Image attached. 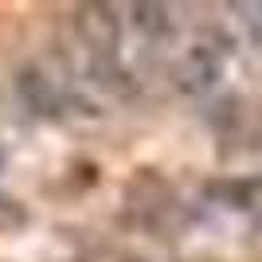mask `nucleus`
I'll return each mask as SVG.
<instances>
[{"label":"nucleus","mask_w":262,"mask_h":262,"mask_svg":"<svg viewBox=\"0 0 262 262\" xmlns=\"http://www.w3.org/2000/svg\"><path fill=\"white\" fill-rule=\"evenodd\" d=\"M75 24H78V35H82L90 55H114L118 51V12L114 8L86 4V8H78Z\"/></svg>","instance_id":"2"},{"label":"nucleus","mask_w":262,"mask_h":262,"mask_svg":"<svg viewBox=\"0 0 262 262\" xmlns=\"http://www.w3.org/2000/svg\"><path fill=\"white\" fill-rule=\"evenodd\" d=\"M223 75V51L211 43H192L172 63V82L184 94H208Z\"/></svg>","instance_id":"1"},{"label":"nucleus","mask_w":262,"mask_h":262,"mask_svg":"<svg viewBox=\"0 0 262 262\" xmlns=\"http://www.w3.org/2000/svg\"><path fill=\"white\" fill-rule=\"evenodd\" d=\"M86 262H145V258H137V254H129V251H121V247H106V251L90 254Z\"/></svg>","instance_id":"6"},{"label":"nucleus","mask_w":262,"mask_h":262,"mask_svg":"<svg viewBox=\"0 0 262 262\" xmlns=\"http://www.w3.org/2000/svg\"><path fill=\"white\" fill-rule=\"evenodd\" d=\"M28 223V211L16 204L12 196H0V231H16Z\"/></svg>","instance_id":"5"},{"label":"nucleus","mask_w":262,"mask_h":262,"mask_svg":"<svg viewBox=\"0 0 262 262\" xmlns=\"http://www.w3.org/2000/svg\"><path fill=\"white\" fill-rule=\"evenodd\" d=\"M247 12H251V16H247V24H251V39L262 47V4H251Z\"/></svg>","instance_id":"7"},{"label":"nucleus","mask_w":262,"mask_h":262,"mask_svg":"<svg viewBox=\"0 0 262 262\" xmlns=\"http://www.w3.org/2000/svg\"><path fill=\"white\" fill-rule=\"evenodd\" d=\"M129 12H133V24H137L141 32H149V35H157V32L168 28V16H164L161 4H133Z\"/></svg>","instance_id":"4"},{"label":"nucleus","mask_w":262,"mask_h":262,"mask_svg":"<svg viewBox=\"0 0 262 262\" xmlns=\"http://www.w3.org/2000/svg\"><path fill=\"white\" fill-rule=\"evenodd\" d=\"M16 94H20L24 106L32 110V114H39V118H59V114H63V98H59L55 82L39 67H24L20 75H16Z\"/></svg>","instance_id":"3"}]
</instances>
